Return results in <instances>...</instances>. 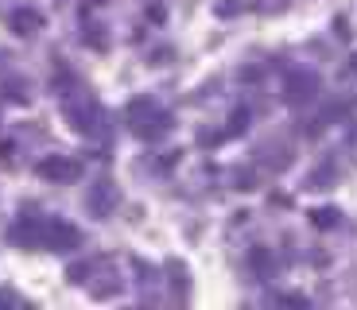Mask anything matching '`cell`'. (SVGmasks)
I'll return each instance as SVG.
<instances>
[{
  "mask_svg": "<svg viewBox=\"0 0 357 310\" xmlns=\"http://www.w3.org/2000/svg\"><path fill=\"white\" fill-rule=\"evenodd\" d=\"M128 124H132V132L140 136V140H163V136L171 132V113L167 109H160V101L155 98H136L132 105H128Z\"/></svg>",
  "mask_w": 357,
  "mask_h": 310,
  "instance_id": "obj_1",
  "label": "cell"
},
{
  "mask_svg": "<svg viewBox=\"0 0 357 310\" xmlns=\"http://www.w3.org/2000/svg\"><path fill=\"white\" fill-rule=\"evenodd\" d=\"M66 121H70V128L82 136H105V109L93 98H86V93L66 105Z\"/></svg>",
  "mask_w": 357,
  "mask_h": 310,
  "instance_id": "obj_2",
  "label": "cell"
},
{
  "mask_svg": "<svg viewBox=\"0 0 357 310\" xmlns=\"http://www.w3.org/2000/svg\"><path fill=\"white\" fill-rule=\"evenodd\" d=\"M39 248H47V252H74V248H82V233L70 222H63V217H43Z\"/></svg>",
  "mask_w": 357,
  "mask_h": 310,
  "instance_id": "obj_3",
  "label": "cell"
},
{
  "mask_svg": "<svg viewBox=\"0 0 357 310\" xmlns=\"http://www.w3.org/2000/svg\"><path fill=\"white\" fill-rule=\"evenodd\" d=\"M314 93H319V74L314 70H291L284 82V101L287 105H307V101H314Z\"/></svg>",
  "mask_w": 357,
  "mask_h": 310,
  "instance_id": "obj_4",
  "label": "cell"
},
{
  "mask_svg": "<svg viewBox=\"0 0 357 310\" xmlns=\"http://www.w3.org/2000/svg\"><path fill=\"white\" fill-rule=\"evenodd\" d=\"M116 202H121V194H116L113 178H98V183L86 190V210L93 213V217H109V213L116 210Z\"/></svg>",
  "mask_w": 357,
  "mask_h": 310,
  "instance_id": "obj_5",
  "label": "cell"
},
{
  "mask_svg": "<svg viewBox=\"0 0 357 310\" xmlns=\"http://www.w3.org/2000/svg\"><path fill=\"white\" fill-rule=\"evenodd\" d=\"M39 178H47V183H78L82 178V163L70 160V155H51V160H43L36 167Z\"/></svg>",
  "mask_w": 357,
  "mask_h": 310,
  "instance_id": "obj_6",
  "label": "cell"
},
{
  "mask_svg": "<svg viewBox=\"0 0 357 310\" xmlns=\"http://www.w3.org/2000/svg\"><path fill=\"white\" fill-rule=\"evenodd\" d=\"M39 240H43V217H20V222L8 229V245L27 248V252H36Z\"/></svg>",
  "mask_w": 357,
  "mask_h": 310,
  "instance_id": "obj_7",
  "label": "cell"
},
{
  "mask_svg": "<svg viewBox=\"0 0 357 310\" xmlns=\"http://www.w3.org/2000/svg\"><path fill=\"white\" fill-rule=\"evenodd\" d=\"M8 24H12L16 36H36V31H43V16H39L36 8H16Z\"/></svg>",
  "mask_w": 357,
  "mask_h": 310,
  "instance_id": "obj_8",
  "label": "cell"
},
{
  "mask_svg": "<svg viewBox=\"0 0 357 310\" xmlns=\"http://www.w3.org/2000/svg\"><path fill=\"white\" fill-rule=\"evenodd\" d=\"M249 264H252V272L260 275V279H268V275H272V252H268V248H252L249 252Z\"/></svg>",
  "mask_w": 357,
  "mask_h": 310,
  "instance_id": "obj_9",
  "label": "cell"
},
{
  "mask_svg": "<svg viewBox=\"0 0 357 310\" xmlns=\"http://www.w3.org/2000/svg\"><path fill=\"white\" fill-rule=\"evenodd\" d=\"M241 132H249V109H233V116H229V136H241Z\"/></svg>",
  "mask_w": 357,
  "mask_h": 310,
  "instance_id": "obj_10",
  "label": "cell"
},
{
  "mask_svg": "<svg viewBox=\"0 0 357 310\" xmlns=\"http://www.w3.org/2000/svg\"><path fill=\"white\" fill-rule=\"evenodd\" d=\"M338 217H342L338 210H314V213H311L314 229H334V225H338Z\"/></svg>",
  "mask_w": 357,
  "mask_h": 310,
  "instance_id": "obj_11",
  "label": "cell"
},
{
  "mask_svg": "<svg viewBox=\"0 0 357 310\" xmlns=\"http://www.w3.org/2000/svg\"><path fill=\"white\" fill-rule=\"evenodd\" d=\"M4 98H8V101H20V105H24V101H27V82H16V78L4 82Z\"/></svg>",
  "mask_w": 357,
  "mask_h": 310,
  "instance_id": "obj_12",
  "label": "cell"
},
{
  "mask_svg": "<svg viewBox=\"0 0 357 310\" xmlns=\"http://www.w3.org/2000/svg\"><path fill=\"white\" fill-rule=\"evenodd\" d=\"M334 175H338L334 167H319L311 178H307V186H311V190H322V183H334Z\"/></svg>",
  "mask_w": 357,
  "mask_h": 310,
  "instance_id": "obj_13",
  "label": "cell"
},
{
  "mask_svg": "<svg viewBox=\"0 0 357 310\" xmlns=\"http://www.w3.org/2000/svg\"><path fill=\"white\" fill-rule=\"evenodd\" d=\"M89 272H93V264H70V272H66V275H70V284H86Z\"/></svg>",
  "mask_w": 357,
  "mask_h": 310,
  "instance_id": "obj_14",
  "label": "cell"
},
{
  "mask_svg": "<svg viewBox=\"0 0 357 310\" xmlns=\"http://www.w3.org/2000/svg\"><path fill=\"white\" fill-rule=\"evenodd\" d=\"M280 302H287V307H307V295H284Z\"/></svg>",
  "mask_w": 357,
  "mask_h": 310,
  "instance_id": "obj_15",
  "label": "cell"
},
{
  "mask_svg": "<svg viewBox=\"0 0 357 310\" xmlns=\"http://www.w3.org/2000/svg\"><path fill=\"white\" fill-rule=\"evenodd\" d=\"M0 307H16V299H12V295H4V291H0Z\"/></svg>",
  "mask_w": 357,
  "mask_h": 310,
  "instance_id": "obj_16",
  "label": "cell"
}]
</instances>
